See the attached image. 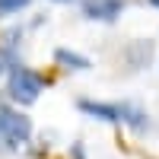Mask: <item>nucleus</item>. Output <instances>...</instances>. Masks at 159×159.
Instances as JSON below:
<instances>
[{"label":"nucleus","instance_id":"39448f33","mask_svg":"<svg viewBox=\"0 0 159 159\" xmlns=\"http://www.w3.org/2000/svg\"><path fill=\"white\" fill-rule=\"evenodd\" d=\"M118 111H121V124H127L130 130H137V134H143V130L150 127V115L140 108V105L134 102H118Z\"/></svg>","mask_w":159,"mask_h":159},{"label":"nucleus","instance_id":"9b49d317","mask_svg":"<svg viewBox=\"0 0 159 159\" xmlns=\"http://www.w3.org/2000/svg\"><path fill=\"white\" fill-rule=\"evenodd\" d=\"M0 73H3V61H0Z\"/></svg>","mask_w":159,"mask_h":159},{"label":"nucleus","instance_id":"f257e3e1","mask_svg":"<svg viewBox=\"0 0 159 159\" xmlns=\"http://www.w3.org/2000/svg\"><path fill=\"white\" fill-rule=\"evenodd\" d=\"M45 76L35 73L32 67H22V64H10V73H7V96L10 102L16 105H32L38 102V96L45 92Z\"/></svg>","mask_w":159,"mask_h":159},{"label":"nucleus","instance_id":"20e7f679","mask_svg":"<svg viewBox=\"0 0 159 159\" xmlns=\"http://www.w3.org/2000/svg\"><path fill=\"white\" fill-rule=\"evenodd\" d=\"M76 108L89 115V118H99V121H108V124H121V111H118V102H92V99H80Z\"/></svg>","mask_w":159,"mask_h":159},{"label":"nucleus","instance_id":"9d476101","mask_svg":"<svg viewBox=\"0 0 159 159\" xmlns=\"http://www.w3.org/2000/svg\"><path fill=\"white\" fill-rule=\"evenodd\" d=\"M54 3H73V0H54Z\"/></svg>","mask_w":159,"mask_h":159},{"label":"nucleus","instance_id":"6e6552de","mask_svg":"<svg viewBox=\"0 0 159 159\" xmlns=\"http://www.w3.org/2000/svg\"><path fill=\"white\" fill-rule=\"evenodd\" d=\"M32 0H0V16H16L19 10H25Z\"/></svg>","mask_w":159,"mask_h":159},{"label":"nucleus","instance_id":"1a4fd4ad","mask_svg":"<svg viewBox=\"0 0 159 159\" xmlns=\"http://www.w3.org/2000/svg\"><path fill=\"white\" fill-rule=\"evenodd\" d=\"M147 3H150V7H153V10H159V0H147Z\"/></svg>","mask_w":159,"mask_h":159},{"label":"nucleus","instance_id":"f03ea898","mask_svg":"<svg viewBox=\"0 0 159 159\" xmlns=\"http://www.w3.org/2000/svg\"><path fill=\"white\" fill-rule=\"evenodd\" d=\"M32 140V121L13 105H0V147L16 153Z\"/></svg>","mask_w":159,"mask_h":159},{"label":"nucleus","instance_id":"423d86ee","mask_svg":"<svg viewBox=\"0 0 159 159\" xmlns=\"http://www.w3.org/2000/svg\"><path fill=\"white\" fill-rule=\"evenodd\" d=\"M54 64L64 70H89L92 61L86 54H80V51H70V48H57L54 51Z\"/></svg>","mask_w":159,"mask_h":159},{"label":"nucleus","instance_id":"7ed1b4c3","mask_svg":"<svg viewBox=\"0 0 159 159\" xmlns=\"http://www.w3.org/2000/svg\"><path fill=\"white\" fill-rule=\"evenodd\" d=\"M127 0H83V16L92 22H115L124 13Z\"/></svg>","mask_w":159,"mask_h":159},{"label":"nucleus","instance_id":"0eeeda50","mask_svg":"<svg viewBox=\"0 0 159 159\" xmlns=\"http://www.w3.org/2000/svg\"><path fill=\"white\" fill-rule=\"evenodd\" d=\"M150 57H153V42H134L127 48V61H130V67H147L150 64Z\"/></svg>","mask_w":159,"mask_h":159}]
</instances>
